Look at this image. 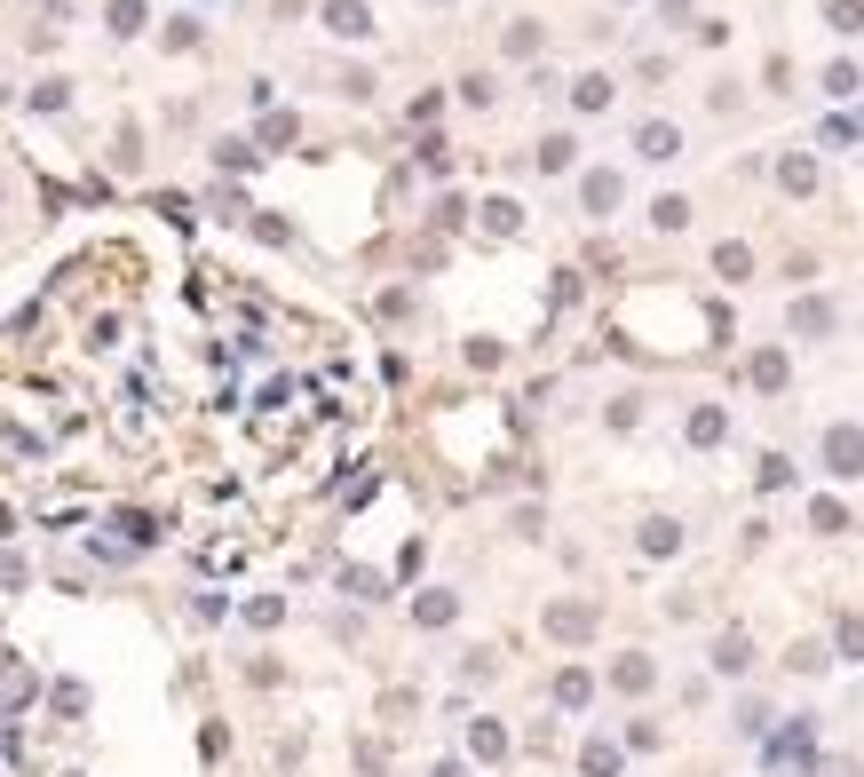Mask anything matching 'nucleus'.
I'll use <instances>...</instances> for the list:
<instances>
[{"instance_id":"obj_1","label":"nucleus","mask_w":864,"mask_h":777,"mask_svg":"<svg viewBox=\"0 0 864 777\" xmlns=\"http://www.w3.org/2000/svg\"><path fill=\"white\" fill-rule=\"evenodd\" d=\"M825 460H833V476H864V429H833Z\"/></svg>"},{"instance_id":"obj_2","label":"nucleus","mask_w":864,"mask_h":777,"mask_svg":"<svg viewBox=\"0 0 864 777\" xmlns=\"http://www.w3.org/2000/svg\"><path fill=\"white\" fill-rule=\"evenodd\" d=\"M674 151H682L674 127H643V159H674Z\"/></svg>"},{"instance_id":"obj_3","label":"nucleus","mask_w":864,"mask_h":777,"mask_svg":"<svg viewBox=\"0 0 864 777\" xmlns=\"http://www.w3.org/2000/svg\"><path fill=\"white\" fill-rule=\"evenodd\" d=\"M714 666L738 674V666H746V635H722V643H714Z\"/></svg>"},{"instance_id":"obj_4","label":"nucleus","mask_w":864,"mask_h":777,"mask_svg":"<svg viewBox=\"0 0 864 777\" xmlns=\"http://www.w3.org/2000/svg\"><path fill=\"white\" fill-rule=\"evenodd\" d=\"M587 207H595V215H603V207H619V183H611V175H595V183H587Z\"/></svg>"},{"instance_id":"obj_5","label":"nucleus","mask_w":864,"mask_h":777,"mask_svg":"<svg viewBox=\"0 0 864 777\" xmlns=\"http://www.w3.org/2000/svg\"><path fill=\"white\" fill-rule=\"evenodd\" d=\"M833 24L841 32H864V0H833Z\"/></svg>"},{"instance_id":"obj_6","label":"nucleus","mask_w":864,"mask_h":777,"mask_svg":"<svg viewBox=\"0 0 864 777\" xmlns=\"http://www.w3.org/2000/svg\"><path fill=\"white\" fill-rule=\"evenodd\" d=\"M841 651H849V659H864V619H849V627H841Z\"/></svg>"}]
</instances>
